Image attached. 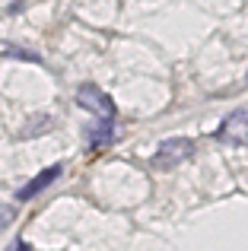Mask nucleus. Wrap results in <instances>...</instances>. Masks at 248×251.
Here are the masks:
<instances>
[{
	"label": "nucleus",
	"mask_w": 248,
	"mask_h": 251,
	"mask_svg": "<svg viewBox=\"0 0 248 251\" xmlns=\"http://www.w3.org/2000/svg\"><path fill=\"white\" fill-rule=\"evenodd\" d=\"M76 105H83V108H86L89 115H96L99 121H112L115 118V102L108 99L105 89H99V86H93V83L76 89Z\"/></svg>",
	"instance_id": "1"
},
{
	"label": "nucleus",
	"mask_w": 248,
	"mask_h": 251,
	"mask_svg": "<svg viewBox=\"0 0 248 251\" xmlns=\"http://www.w3.org/2000/svg\"><path fill=\"white\" fill-rule=\"evenodd\" d=\"M191 153H194V143L188 140V137H169V140L159 143V150H156V156H153V166L156 169H175Z\"/></svg>",
	"instance_id": "2"
},
{
	"label": "nucleus",
	"mask_w": 248,
	"mask_h": 251,
	"mask_svg": "<svg viewBox=\"0 0 248 251\" xmlns=\"http://www.w3.org/2000/svg\"><path fill=\"white\" fill-rule=\"evenodd\" d=\"M217 140L245 147L248 143V111H236V115L226 118V121L220 124V130H217Z\"/></svg>",
	"instance_id": "3"
},
{
	"label": "nucleus",
	"mask_w": 248,
	"mask_h": 251,
	"mask_svg": "<svg viewBox=\"0 0 248 251\" xmlns=\"http://www.w3.org/2000/svg\"><path fill=\"white\" fill-rule=\"evenodd\" d=\"M57 178H61V166H51V169H45L42 175H35V178H32V181L25 184L23 191H19V201H32V197H35V194H42V191L48 188L51 181H57Z\"/></svg>",
	"instance_id": "4"
},
{
	"label": "nucleus",
	"mask_w": 248,
	"mask_h": 251,
	"mask_svg": "<svg viewBox=\"0 0 248 251\" xmlns=\"http://www.w3.org/2000/svg\"><path fill=\"white\" fill-rule=\"evenodd\" d=\"M112 140H115L112 121H102V124H96V127L89 130V143H93V147H105V143H112Z\"/></svg>",
	"instance_id": "5"
},
{
	"label": "nucleus",
	"mask_w": 248,
	"mask_h": 251,
	"mask_svg": "<svg viewBox=\"0 0 248 251\" xmlns=\"http://www.w3.org/2000/svg\"><path fill=\"white\" fill-rule=\"evenodd\" d=\"M13 251H25V248H23V242H16V245H13Z\"/></svg>",
	"instance_id": "6"
}]
</instances>
